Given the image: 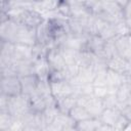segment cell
I'll use <instances>...</instances> for the list:
<instances>
[{
  "instance_id": "6da1fadb",
  "label": "cell",
  "mask_w": 131,
  "mask_h": 131,
  "mask_svg": "<svg viewBox=\"0 0 131 131\" xmlns=\"http://www.w3.org/2000/svg\"><path fill=\"white\" fill-rule=\"evenodd\" d=\"M46 18L44 17L43 13L36 9L34 6H25L20 12L18 17L16 18V21L32 28V29H37Z\"/></svg>"
},
{
  "instance_id": "7a4b0ae2",
  "label": "cell",
  "mask_w": 131,
  "mask_h": 131,
  "mask_svg": "<svg viewBox=\"0 0 131 131\" xmlns=\"http://www.w3.org/2000/svg\"><path fill=\"white\" fill-rule=\"evenodd\" d=\"M30 110L29 106V96H25L23 94L9 97L8 98V106L7 112L18 121L24 114H26Z\"/></svg>"
},
{
  "instance_id": "3957f363",
  "label": "cell",
  "mask_w": 131,
  "mask_h": 131,
  "mask_svg": "<svg viewBox=\"0 0 131 131\" xmlns=\"http://www.w3.org/2000/svg\"><path fill=\"white\" fill-rule=\"evenodd\" d=\"M1 94H4L8 97H13L21 94V84L19 77H6L1 78L0 86Z\"/></svg>"
},
{
  "instance_id": "277c9868",
  "label": "cell",
  "mask_w": 131,
  "mask_h": 131,
  "mask_svg": "<svg viewBox=\"0 0 131 131\" xmlns=\"http://www.w3.org/2000/svg\"><path fill=\"white\" fill-rule=\"evenodd\" d=\"M36 29L29 28L23 24H18L16 35L14 38V44H26L34 46L36 44Z\"/></svg>"
},
{
  "instance_id": "5b68a950",
  "label": "cell",
  "mask_w": 131,
  "mask_h": 131,
  "mask_svg": "<svg viewBox=\"0 0 131 131\" xmlns=\"http://www.w3.org/2000/svg\"><path fill=\"white\" fill-rule=\"evenodd\" d=\"M52 96L55 100L74 95V88L70 81H61L56 83H49Z\"/></svg>"
},
{
  "instance_id": "8992f818",
  "label": "cell",
  "mask_w": 131,
  "mask_h": 131,
  "mask_svg": "<svg viewBox=\"0 0 131 131\" xmlns=\"http://www.w3.org/2000/svg\"><path fill=\"white\" fill-rule=\"evenodd\" d=\"M49 67H50V71L51 70H63L66 68V61L60 53V50L57 46H51L48 51L47 54L45 56Z\"/></svg>"
},
{
  "instance_id": "52a82bcc",
  "label": "cell",
  "mask_w": 131,
  "mask_h": 131,
  "mask_svg": "<svg viewBox=\"0 0 131 131\" xmlns=\"http://www.w3.org/2000/svg\"><path fill=\"white\" fill-rule=\"evenodd\" d=\"M107 69L116 73H119L121 75L131 76L128 60L121 57L120 55H116L110 60H107Z\"/></svg>"
},
{
  "instance_id": "ba28073f",
  "label": "cell",
  "mask_w": 131,
  "mask_h": 131,
  "mask_svg": "<svg viewBox=\"0 0 131 131\" xmlns=\"http://www.w3.org/2000/svg\"><path fill=\"white\" fill-rule=\"evenodd\" d=\"M14 44L11 42L1 41V53H0V67L6 68L14 63L13 58Z\"/></svg>"
},
{
  "instance_id": "9c48e42d",
  "label": "cell",
  "mask_w": 131,
  "mask_h": 131,
  "mask_svg": "<svg viewBox=\"0 0 131 131\" xmlns=\"http://www.w3.org/2000/svg\"><path fill=\"white\" fill-rule=\"evenodd\" d=\"M69 3L71 9V18L83 19L92 15L85 1H69Z\"/></svg>"
},
{
  "instance_id": "30bf717a",
  "label": "cell",
  "mask_w": 131,
  "mask_h": 131,
  "mask_svg": "<svg viewBox=\"0 0 131 131\" xmlns=\"http://www.w3.org/2000/svg\"><path fill=\"white\" fill-rule=\"evenodd\" d=\"M118 55L129 60L131 59V34L115 39Z\"/></svg>"
},
{
  "instance_id": "8fae6325",
  "label": "cell",
  "mask_w": 131,
  "mask_h": 131,
  "mask_svg": "<svg viewBox=\"0 0 131 131\" xmlns=\"http://www.w3.org/2000/svg\"><path fill=\"white\" fill-rule=\"evenodd\" d=\"M13 58H14V61L34 60L35 55H34L33 46L26 45V44H14Z\"/></svg>"
},
{
  "instance_id": "7c38bea8",
  "label": "cell",
  "mask_w": 131,
  "mask_h": 131,
  "mask_svg": "<svg viewBox=\"0 0 131 131\" xmlns=\"http://www.w3.org/2000/svg\"><path fill=\"white\" fill-rule=\"evenodd\" d=\"M20 84H21V94L25 96H31L34 93H36L38 84L40 79L37 75H30L26 77H21Z\"/></svg>"
},
{
  "instance_id": "4fadbf2b",
  "label": "cell",
  "mask_w": 131,
  "mask_h": 131,
  "mask_svg": "<svg viewBox=\"0 0 131 131\" xmlns=\"http://www.w3.org/2000/svg\"><path fill=\"white\" fill-rule=\"evenodd\" d=\"M84 107L88 111V113L91 115L92 118H99L100 115L102 114V112L105 108L102 99L97 98V97H95L93 95H91L88 98V100L85 103Z\"/></svg>"
},
{
  "instance_id": "5bb4252c",
  "label": "cell",
  "mask_w": 131,
  "mask_h": 131,
  "mask_svg": "<svg viewBox=\"0 0 131 131\" xmlns=\"http://www.w3.org/2000/svg\"><path fill=\"white\" fill-rule=\"evenodd\" d=\"M107 87H108V90L110 92H116L117 88L124 84V83H127L128 82V78L130 76H125V75H121L119 73H116L112 70H108L107 69Z\"/></svg>"
},
{
  "instance_id": "9a60e30c",
  "label": "cell",
  "mask_w": 131,
  "mask_h": 131,
  "mask_svg": "<svg viewBox=\"0 0 131 131\" xmlns=\"http://www.w3.org/2000/svg\"><path fill=\"white\" fill-rule=\"evenodd\" d=\"M105 40L98 35H90L87 40V50L96 56H100L105 45Z\"/></svg>"
},
{
  "instance_id": "2e32d148",
  "label": "cell",
  "mask_w": 131,
  "mask_h": 131,
  "mask_svg": "<svg viewBox=\"0 0 131 131\" xmlns=\"http://www.w3.org/2000/svg\"><path fill=\"white\" fill-rule=\"evenodd\" d=\"M36 40H37L36 43H38V44H41L44 46H54V44L52 43L50 36H49L47 19H45L36 29Z\"/></svg>"
},
{
  "instance_id": "e0dca14e",
  "label": "cell",
  "mask_w": 131,
  "mask_h": 131,
  "mask_svg": "<svg viewBox=\"0 0 131 131\" xmlns=\"http://www.w3.org/2000/svg\"><path fill=\"white\" fill-rule=\"evenodd\" d=\"M13 67L15 69L17 77H26L30 75H35V66L34 60H21L14 61Z\"/></svg>"
},
{
  "instance_id": "ac0fdd59",
  "label": "cell",
  "mask_w": 131,
  "mask_h": 131,
  "mask_svg": "<svg viewBox=\"0 0 131 131\" xmlns=\"http://www.w3.org/2000/svg\"><path fill=\"white\" fill-rule=\"evenodd\" d=\"M121 115H122V111L119 107L104 108V111L102 112V114L100 115V117L98 119H99L100 123H102V124L114 126L116 124V122L118 121V119L121 117Z\"/></svg>"
},
{
  "instance_id": "d6986e66",
  "label": "cell",
  "mask_w": 131,
  "mask_h": 131,
  "mask_svg": "<svg viewBox=\"0 0 131 131\" xmlns=\"http://www.w3.org/2000/svg\"><path fill=\"white\" fill-rule=\"evenodd\" d=\"M29 106H30V111L37 114H41L46 110L48 105H47L46 99L43 96L37 93H34L33 95L29 96Z\"/></svg>"
},
{
  "instance_id": "ffe728a7",
  "label": "cell",
  "mask_w": 131,
  "mask_h": 131,
  "mask_svg": "<svg viewBox=\"0 0 131 131\" xmlns=\"http://www.w3.org/2000/svg\"><path fill=\"white\" fill-rule=\"evenodd\" d=\"M34 66H35V75H37L40 80H47L50 72V67L46 58L42 57V58L34 59Z\"/></svg>"
},
{
  "instance_id": "44dd1931",
  "label": "cell",
  "mask_w": 131,
  "mask_h": 131,
  "mask_svg": "<svg viewBox=\"0 0 131 131\" xmlns=\"http://www.w3.org/2000/svg\"><path fill=\"white\" fill-rule=\"evenodd\" d=\"M75 105H77V98L75 95L58 99V100H56V104H55L58 112L60 114H64V115H69V113L72 111V108Z\"/></svg>"
},
{
  "instance_id": "7402d4cb",
  "label": "cell",
  "mask_w": 131,
  "mask_h": 131,
  "mask_svg": "<svg viewBox=\"0 0 131 131\" xmlns=\"http://www.w3.org/2000/svg\"><path fill=\"white\" fill-rule=\"evenodd\" d=\"M96 55H94L89 50L80 51L77 57V63L80 68H92L95 61Z\"/></svg>"
},
{
  "instance_id": "603a6c76",
  "label": "cell",
  "mask_w": 131,
  "mask_h": 131,
  "mask_svg": "<svg viewBox=\"0 0 131 131\" xmlns=\"http://www.w3.org/2000/svg\"><path fill=\"white\" fill-rule=\"evenodd\" d=\"M69 116L72 118V120L75 123H79V122H82V121H85V120L92 118L91 115L88 113V111L84 106H81L79 104L75 105L72 108V111L69 113Z\"/></svg>"
},
{
  "instance_id": "cb8c5ba5",
  "label": "cell",
  "mask_w": 131,
  "mask_h": 131,
  "mask_svg": "<svg viewBox=\"0 0 131 131\" xmlns=\"http://www.w3.org/2000/svg\"><path fill=\"white\" fill-rule=\"evenodd\" d=\"M115 94H116L117 100H118V102L120 104V110H122V107L126 105V102H127L128 98L131 95V90H130V88L128 86V83H124V84L120 85L117 88Z\"/></svg>"
},
{
  "instance_id": "d4e9b609",
  "label": "cell",
  "mask_w": 131,
  "mask_h": 131,
  "mask_svg": "<svg viewBox=\"0 0 131 131\" xmlns=\"http://www.w3.org/2000/svg\"><path fill=\"white\" fill-rule=\"evenodd\" d=\"M100 124L101 123L98 118H90L88 120L76 123V128L78 131H95Z\"/></svg>"
},
{
  "instance_id": "484cf974",
  "label": "cell",
  "mask_w": 131,
  "mask_h": 131,
  "mask_svg": "<svg viewBox=\"0 0 131 131\" xmlns=\"http://www.w3.org/2000/svg\"><path fill=\"white\" fill-rule=\"evenodd\" d=\"M16 120L8 112H0V131L10 130Z\"/></svg>"
},
{
  "instance_id": "4316f807",
  "label": "cell",
  "mask_w": 131,
  "mask_h": 131,
  "mask_svg": "<svg viewBox=\"0 0 131 131\" xmlns=\"http://www.w3.org/2000/svg\"><path fill=\"white\" fill-rule=\"evenodd\" d=\"M60 50V53L66 61V64H71V63H76L77 62V57L80 51L68 48V47H62V46H57Z\"/></svg>"
},
{
  "instance_id": "83f0119b",
  "label": "cell",
  "mask_w": 131,
  "mask_h": 131,
  "mask_svg": "<svg viewBox=\"0 0 131 131\" xmlns=\"http://www.w3.org/2000/svg\"><path fill=\"white\" fill-rule=\"evenodd\" d=\"M116 55H118V52H117V48H116L115 39L106 41L105 45H104V48L102 50V53H101V55L99 57H102L105 60H110L111 58H113Z\"/></svg>"
},
{
  "instance_id": "f1b7e54d",
  "label": "cell",
  "mask_w": 131,
  "mask_h": 131,
  "mask_svg": "<svg viewBox=\"0 0 131 131\" xmlns=\"http://www.w3.org/2000/svg\"><path fill=\"white\" fill-rule=\"evenodd\" d=\"M59 1H35V8L40 9V11H46V12H56L57 5Z\"/></svg>"
},
{
  "instance_id": "f546056e",
  "label": "cell",
  "mask_w": 131,
  "mask_h": 131,
  "mask_svg": "<svg viewBox=\"0 0 131 131\" xmlns=\"http://www.w3.org/2000/svg\"><path fill=\"white\" fill-rule=\"evenodd\" d=\"M107 71L95 74L92 85L93 87H107Z\"/></svg>"
},
{
  "instance_id": "4dcf8cb0",
  "label": "cell",
  "mask_w": 131,
  "mask_h": 131,
  "mask_svg": "<svg viewBox=\"0 0 131 131\" xmlns=\"http://www.w3.org/2000/svg\"><path fill=\"white\" fill-rule=\"evenodd\" d=\"M56 12L61 15L64 18H71V9H70V3L69 1H59L57 5Z\"/></svg>"
},
{
  "instance_id": "1f68e13d",
  "label": "cell",
  "mask_w": 131,
  "mask_h": 131,
  "mask_svg": "<svg viewBox=\"0 0 131 131\" xmlns=\"http://www.w3.org/2000/svg\"><path fill=\"white\" fill-rule=\"evenodd\" d=\"M102 101H103V104H104L105 108H115V107H119L120 108V104H119V102L117 100L115 92H110L102 99Z\"/></svg>"
},
{
  "instance_id": "d6a6232c",
  "label": "cell",
  "mask_w": 131,
  "mask_h": 131,
  "mask_svg": "<svg viewBox=\"0 0 131 131\" xmlns=\"http://www.w3.org/2000/svg\"><path fill=\"white\" fill-rule=\"evenodd\" d=\"M130 121L127 119V117L125 115H121V117L118 119V121L116 122V124L113 126L114 127V131H125L127 129V127L130 125Z\"/></svg>"
},
{
  "instance_id": "836d02e7",
  "label": "cell",
  "mask_w": 131,
  "mask_h": 131,
  "mask_svg": "<svg viewBox=\"0 0 131 131\" xmlns=\"http://www.w3.org/2000/svg\"><path fill=\"white\" fill-rule=\"evenodd\" d=\"M63 129H64V126L60 123V121L57 118H55V120L51 122L48 126H46L43 131H62Z\"/></svg>"
},
{
  "instance_id": "e575fe53",
  "label": "cell",
  "mask_w": 131,
  "mask_h": 131,
  "mask_svg": "<svg viewBox=\"0 0 131 131\" xmlns=\"http://www.w3.org/2000/svg\"><path fill=\"white\" fill-rule=\"evenodd\" d=\"M110 93L108 87H94L93 88V96L103 99Z\"/></svg>"
},
{
  "instance_id": "d590c367",
  "label": "cell",
  "mask_w": 131,
  "mask_h": 131,
  "mask_svg": "<svg viewBox=\"0 0 131 131\" xmlns=\"http://www.w3.org/2000/svg\"><path fill=\"white\" fill-rule=\"evenodd\" d=\"M20 131H43V129L39 126H31V125H26L23 126Z\"/></svg>"
},
{
  "instance_id": "8d00e7d4",
  "label": "cell",
  "mask_w": 131,
  "mask_h": 131,
  "mask_svg": "<svg viewBox=\"0 0 131 131\" xmlns=\"http://www.w3.org/2000/svg\"><path fill=\"white\" fill-rule=\"evenodd\" d=\"M95 131H114V127L113 126H110V125H106V124H100Z\"/></svg>"
},
{
  "instance_id": "74e56055",
  "label": "cell",
  "mask_w": 131,
  "mask_h": 131,
  "mask_svg": "<svg viewBox=\"0 0 131 131\" xmlns=\"http://www.w3.org/2000/svg\"><path fill=\"white\" fill-rule=\"evenodd\" d=\"M62 131H78V129L76 128V125L75 126H70V127H66Z\"/></svg>"
},
{
  "instance_id": "f35d334b",
  "label": "cell",
  "mask_w": 131,
  "mask_h": 131,
  "mask_svg": "<svg viewBox=\"0 0 131 131\" xmlns=\"http://www.w3.org/2000/svg\"><path fill=\"white\" fill-rule=\"evenodd\" d=\"M126 106L131 110V95H130V97L128 98V100H127V102H126Z\"/></svg>"
},
{
  "instance_id": "ab89813d",
  "label": "cell",
  "mask_w": 131,
  "mask_h": 131,
  "mask_svg": "<svg viewBox=\"0 0 131 131\" xmlns=\"http://www.w3.org/2000/svg\"><path fill=\"white\" fill-rule=\"evenodd\" d=\"M127 83H128V86H129V88H130V90H131V76L128 78V82H127Z\"/></svg>"
},
{
  "instance_id": "60d3db41",
  "label": "cell",
  "mask_w": 131,
  "mask_h": 131,
  "mask_svg": "<svg viewBox=\"0 0 131 131\" xmlns=\"http://www.w3.org/2000/svg\"><path fill=\"white\" fill-rule=\"evenodd\" d=\"M128 62H129V68H130V73H131V59H129Z\"/></svg>"
}]
</instances>
